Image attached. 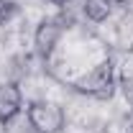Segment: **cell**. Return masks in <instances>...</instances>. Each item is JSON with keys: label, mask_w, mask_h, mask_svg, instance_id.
Listing matches in <instances>:
<instances>
[{"label": "cell", "mask_w": 133, "mask_h": 133, "mask_svg": "<svg viewBox=\"0 0 133 133\" xmlns=\"http://www.w3.org/2000/svg\"><path fill=\"white\" fill-rule=\"evenodd\" d=\"M23 108V95L13 82H0V123H10Z\"/></svg>", "instance_id": "obj_4"}, {"label": "cell", "mask_w": 133, "mask_h": 133, "mask_svg": "<svg viewBox=\"0 0 133 133\" xmlns=\"http://www.w3.org/2000/svg\"><path fill=\"white\" fill-rule=\"evenodd\" d=\"M82 10L92 23H102V21H108L110 13H113V0H84Z\"/></svg>", "instance_id": "obj_6"}, {"label": "cell", "mask_w": 133, "mask_h": 133, "mask_svg": "<svg viewBox=\"0 0 133 133\" xmlns=\"http://www.w3.org/2000/svg\"><path fill=\"white\" fill-rule=\"evenodd\" d=\"M13 16H16V3L13 0H0V26L8 23Z\"/></svg>", "instance_id": "obj_8"}, {"label": "cell", "mask_w": 133, "mask_h": 133, "mask_svg": "<svg viewBox=\"0 0 133 133\" xmlns=\"http://www.w3.org/2000/svg\"><path fill=\"white\" fill-rule=\"evenodd\" d=\"M113 3H115V0H113ZM118 3H128V0H118Z\"/></svg>", "instance_id": "obj_10"}, {"label": "cell", "mask_w": 133, "mask_h": 133, "mask_svg": "<svg viewBox=\"0 0 133 133\" xmlns=\"http://www.w3.org/2000/svg\"><path fill=\"white\" fill-rule=\"evenodd\" d=\"M120 87H123V97H125V102L133 108V72H125V74H123Z\"/></svg>", "instance_id": "obj_7"}, {"label": "cell", "mask_w": 133, "mask_h": 133, "mask_svg": "<svg viewBox=\"0 0 133 133\" xmlns=\"http://www.w3.org/2000/svg\"><path fill=\"white\" fill-rule=\"evenodd\" d=\"M26 115H28V125L36 133H62L64 123H66L64 110L56 102H51V100H36V102H31Z\"/></svg>", "instance_id": "obj_2"}, {"label": "cell", "mask_w": 133, "mask_h": 133, "mask_svg": "<svg viewBox=\"0 0 133 133\" xmlns=\"http://www.w3.org/2000/svg\"><path fill=\"white\" fill-rule=\"evenodd\" d=\"M74 87L95 100H110L113 92H115V64L110 59L100 62L97 66H92V72L79 77L74 82Z\"/></svg>", "instance_id": "obj_1"}, {"label": "cell", "mask_w": 133, "mask_h": 133, "mask_svg": "<svg viewBox=\"0 0 133 133\" xmlns=\"http://www.w3.org/2000/svg\"><path fill=\"white\" fill-rule=\"evenodd\" d=\"M59 38H62V21H56V18L41 21L38 28H36V33H33L36 54L44 56V59H49L51 54H54V49H56V44H59Z\"/></svg>", "instance_id": "obj_3"}, {"label": "cell", "mask_w": 133, "mask_h": 133, "mask_svg": "<svg viewBox=\"0 0 133 133\" xmlns=\"http://www.w3.org/2000/svg\"><path fill=\"white\" fill-rule=\"evenodd\" d=\"M49 3H54V5H66V0H49Z\"/></svg>", "instance_id": "obj_9"}, {"label": "cell", "mask_w": 133, "mask_h": 133, "mask_svg": "<svg viewBox=\"0 0 133 133\" xmlns=\"http://www.w3.org/2000/svg\"><path fill=\"white\" fill-rule=\"evenodd\" d=\"M113 44L120 51H133V13H125L118 21L115 31H113Z\"/></svg>", "instance_id": "obj_5"}]
</instances>
